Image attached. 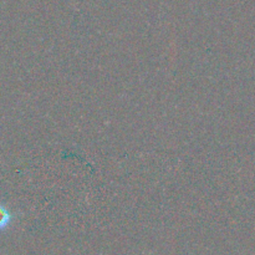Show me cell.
I'll return each mask as SVG.
<instances>
[{"instance_id": "1", "label": "cell", "mask_w": 255, "mask_h": 255, "mask_svg": "<svg viewBox=\"0 0 255 255\" xmlns=\"http://www.w3.org/2000/svg\"><path fill=\"white\" fill-rule=\"evenodd\" d=\"M12 223V214L4 204L0 202V232L5 231Z\"/></svg>"}]
</instances>
